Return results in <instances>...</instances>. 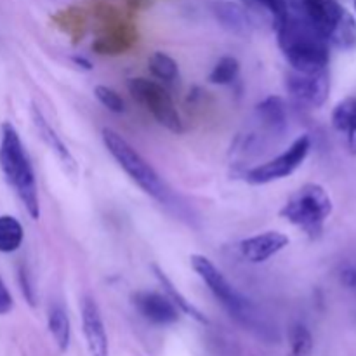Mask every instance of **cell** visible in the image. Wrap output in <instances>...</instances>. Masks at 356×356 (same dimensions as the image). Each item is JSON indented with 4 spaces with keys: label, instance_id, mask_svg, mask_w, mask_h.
I'll list each match as a JSON object with an SVG mask.
<instances>
[{
    "label": "cell",
    "instance_id": "1",
    "mask_svg": "<svg viewBox=\"0 0 356 356\" xmlns=\"http://www.w3.org/2000/svg\"><path fill=\"white\" fill-rule=\"evenodd\" d=\"M277 35L291 70L315 73L329 68V42L315 30L306 14L292 7L284 23L277 26Z\"/></svg>",
    "mask_w": 356,
    "mask_h": 356
},
{
    "label": "cell",
    "instance_id": "2",
    "mask_svg": "<svg viewBox=\"0 0 356 356\" xmlns=\"http://www.w3.org/2000/svg\"><path fill=\"white\" fill-rule=\"evenodd\" d=\"M0 167L7 183L14 188L19 200L23 202L31 219L40 218V204H38L37 181L30 159L21 143L19 134L10 124L2 125L0 138Z\"/></svg>",
    "mask_w": 356,
    "mask_h": 356
},
{
    "label": "cell",
    "instance_id": "3",
    "mask_svg": "<svg viewBox=\"0 0 356 356\" xmlns=\"http://www.w3.org/2000/svg\"><path fill=\"white\" fill-rule=\"evenodd\" d=\"M191 268L195 270V273L205 282L211 292L214 294V298L225 306L226 312L233 316L235 320H238L242 325L249 327V329L257 330V332H266V325L259 320L256 309L250 305V301H247L228 280H226L225 275L214 266L211 259H207L205 256L200 254H195L190 257Z\"/></svg>",
    "mask_w": 356,
    "mask_h": 356
},
{
    "label": "cell",
    "instance_id": "4",
    "mask_svg": "<svg viewBox=\"0 0 356 356\" xmlns=\"http://www.w3.org/2000/svg\"><path fill=\"white\" fill-rule=\"evenodd\" d=\"M302 9L329 44L344 51L356 47V19L339 0H302Z\"/></svg>",
    "mask_w": 356,
    "mask_h": 356
},
{
    "label": "cell",
    "instance_id": "5",
    "mask_svg": "<svg viewBox=\"0 0 356 356\" xmlns=\"http://www.w3.org/2000/svg\"><path fill=\"white\" fill-rule=\"evenodd\" d=\"M332 214V200L323 186L308 183L291 195L282 207L280 216L308 235H318Z\"/></svg>",
    "mask_w": 356,
    "mask_h": 356
},
{
    "label": "cell",
    "instance_id": "6",
    "mask_svg": "<svg viewBox=\"0 0 356 356\" xmlns=\"http://www.w3.org/2000/svg\"><path fill=\"white\" fill-rule=\"evenodd\" d=\"M103 143L110 155L117 160L118 165L146 195L155 200H165V186L160 181L159 174L120 134L111 129H103Z\"/></svg>",
    "mask_w": 356,
    "mask_h": 356
},
{
    "label": "cell",
    "instance_id": "7",
    "mask_svg": "<svg viewBox=\"0 0 356 356\" xmlns=\"http://www.w3.org/2000/svg\"><path fill=\"white\" fill-rule=\"evenodd\" d=\"M127 89L131 96L141 106H145V110L152 113L153 118L162 127H165L170 132H176V134L183 132V122L177 113V108L174 106L169 92L160 83L138 76V79L129 80Z\"/></svg>",
    "mask_w": 356,
    "mask_h": 356
},
{
    "label": "cell",
    "instance_id": "8",
    "mask_svg": "<svg viewBox=\"0 0 356 356\" xmlns=\"http://www.w3.org/2000/svg\"><path fill=\"white\" fill-rule=\"evenodd\" d=\"M312 149V139L309 136H299L291 148L285 149L277 159H271L254 169L247 170L245 181L249 184H270L273 181H280L294 174L302 165Z\"/></svg>",
    "mask_w": 356,
    "mask_h": 356
},
{
    "label": "cell",
    "instance_id": "9",
    "mask_svg": "<svg viewBox=\"0 0 356 356\" xmlns=\"http://www.w3.org/2000/svg\"><path fill=\"white\" fill-rule=\"evenodd\" d=\"M289 94L298 103L309 108H320L327 103L330 94L329 68L315 73H302L291 70L285 79Z\"/></svg>",
    "mask_w": 356,
    "mask_h": 356
},
{
    "label": "cell",
    "instance_id": "10",
    "mask_svg": "<svg viewBox=\"0 0 356 356\" xmlns=\"http://www.w3.org/2000/svg\"><path fill=\"white\" fill-rule=\"evenodd\" d=\"M132 305L155 325H172L179 318V309L167 296L152 291H138L132 294Z\"/></svg>",
    "mask_w": 356,
    "mask_h": 356
},
{
    "label": "cell",
    "instance_id": "11",
    "mask_svg": "<svg viewBox=\"0 0 356 356\" xmlns=\"http://www.w3.org/2000/svg\"><path fill=\"white\" fill-rule=\"evenodd\" d=\"M289 236L280 232H264L259 235H254L250 238H245L240 242L238 249L240 254L245 261L252 264L266 263L273 256L285 249L289 245Z\"/></svg>",
    "mask_w": 356,
    "mask_h": 356
},
{
    "label": "cell",
    "instance_id": "12",
    "mask_svg": "<svg viewBox=\"0 0 356 356\" xmlns=\"http://www.w3.org/2000/svg\"><path fill=\"white\" fill-rule=\"evenodd\" d=\"M82 327L86 336L87 350L90 356H108V337L104 330L103 316L96 301L86 298L82 301Z\"/></svg>",
    "mask_w": 356,
    "mask_h": 356
},
{
    "label": "cell",
    "instance_id": "13",
    "mask_svg": "<svg viewBox=\"0 0 356 356\" xmlns=\"http://www.w3.org/2000/svg\"><path fill=\"white\" fill-rule=\"evenodd\" d=\"M31 120H33V125H35V129H37L38 136L42 138V141H44L45 145L49 146V149H51V152L58 156V160L61 162V165L65 167L66 172H70L72 176H75L76 163H75V159H73V155L70 153L68 146L63 143V139L59 138L58 132H56L54 129L49 125V122L45 120L44 115H42V111L38 110L35 104H33V108H31Z\"/></svg>",
    "mask_w": 356,
    "mask_h": 356
},
{
    "label": "cell",
    "instance_id": "14",
    "mask_svg": "<svg viewBox=\"0 0 356 356\" xmlns=\"http://www.w3.org/2000/svg\"><path fill=\"white\" fill-rule=\"evenodd\" d=\"M257 120L270 132H282L287 125V108L282 97L270 96L256 106Z\"/></svg>",
    "mask_w": 356,
    "mask_h": 356
},
{
    "label": "cell",
    "instance_id": "15",
    "mask_svg": "<svg viewBox=\"0 0 356 356\" xmlns=\"http://www.w3.org/2000/svg\"><path fill=\"white\" fill-rule=\"evenodd\" d=\"M332 125L344 134L348 146L356 152V97H346L334 108Z\"/></svg>",
    "mask_w": 356,
    "mask_h": 356
},
{
    "label": "cell",
    "instance_id": "16",
    "mask_svg": "<svg viewBox=\"0 0 356 356\" xmlns=\"http://www.w3.org/2000/svg\"><path fill=\"white\" fill-rule=\"evenodd\" d=\"M47 327L51 332L52 339L58 344L61 351H66L70 346V336H72V329H70V318L66 315L65 308L59 305H52L47 313Z\"/></svg>",
    "mask_w": 356,
    "mask_h": 356
},
{
    "label": "cell",
    "instance_id": "17",
    "mask_svg": "<svg viewBox=\"0 0 356 356\" xmlns=\"http://www.w3.org/2000/svg\"><path fill=\"white\" fill-rule=\"evenodd\" d=\"M153 271H155L156 278H159V282H160V284H162L165 296L170 299V301L174 302V305H176L177 309H181V312H183V313H186L188 316L195 318V320H197V322H200V323H207L209 322V320L205 318V316L202 315V313L198 312V309L195 308V306L191 305V302L188 301V299L184 298V296L181 294V292L177 291L176 287H174V284L169 280V277H167V275L163 273V271L160 270L159 266H153Z\"/></svg>",
    "mask_w": 356,
    "mask_h": 356
},
{
    "label": "cell",
    "instance_id": "18",
    "mask_svg": "<svg viewBox=\"0 0 356 356\" xmlns=\"http://www.w3.org/2000/svg\"><path fill=\"white\" fill-rule=\"evenodd\" d=\"M23 226L13 216H0V252H16L23 243Z\"/></svg>",
    "mask_w": 356,
    "mask_h": 356
},
{
    "label": "cell",
    "instance_id": "19",
    "mask_svg": "<svg viewBox=\"0 0 356 356\" xmlns=\"http://www.w3.org/2000/svg\"><path fill=\"white\" fill-rule=\"evenodd\" d=\"M148 66L153 76L163 80V82H174L179 75L177 63L165 52H153L148 59Z\"/></svg>",
    "mask_w": 356,
    "mask_h": 356
},
{
    "label": "cell",
    "instance_id": "20",
    "mask_svg": "<svg viewBox=\"0 0 356 356\" xmlns=\"http://www.w3.org/2000/svg\"><path fill=\"white\" fill-rule=\"evenodd\" d=\"M216 14L218 19L221 21L222 26H226L232 31H243L247 30V16L238 6L229 2H221L216 6Z\"/></svg>",
    "mask_w": 356,
    "mask_h": 356
},
{
    "label": "cell",
    "instance_id": "21",
    "mask_svg": "<svg viewBox=\"0 0 356 356\" xmlns=\"http://www.w3.org/2000/svg\"><path fill=\"white\" fill-rule=\"evenodd\" d=\"M238 59L233 58V56H225V58H221L214 65L211 75H209V80H211V83H216V86H228V83H232L238 76Z\"/></svg>",
    "mask_w": 356,
    "mask_h": 356
},
{
    "label": "cell",
    "instance_id": "22",
    "mask_svg": "<svg viewBox=\"0 0 356 356\" xmlns=\"http://www.w3.org/2000/svg\"><path fill=\"white\" fill-rule=\"evenodd\" d=\"M291 353L289 356H309L313 350V337L305 323H294L289 332Z\"/></svg>",
    "mask_w": 356,
    "mask_h": 356
},
{
    "label": "cell",
    "instance_id": "23",
    "mask_svg": "<svg viewBox=\"0 0 356 356\" xmlns=\"http://www.w3.org/2000/svg\"><path fill=\"white\" fill-rule=\"evenodd\" d=\"M94 96L97 97V101H99L104 108H108V110L113 111V113H124L125 111V104L124 99L120 97V94H118L117 90L110 89V87L96 86Z\"/></svg>",
    "mask_w": 356,
    "mask_h": 356
},
{
    "label": "cell",
    "instance_id": "24",
    "mask_svg": "<svg viewBox=\"0 0 356 356\" xmlns=\"http://www.w3.org/2000/svg\"><path fill=\"white\" fill-rule=\"evenodd\" d=\"M257 2L261 3V7H264V9L268 10V14H270L271 19H273L275 28L280 23H284V19L289 16V13H291L292 9L289 0H257Z\"/></svg>",
    "mask_w": 356,
    "mask_h": 356
},
{
    "label": "cell",
    "instance_id": "25",
    "mask_svg": "<svg viewBox=\"0 0 356 356\" xmlns=\"http://www.w3.org/2000/svg\"><path fill=\"white\" fill-rule=\"evenodd\" d=\"M14 302H13V296H10V292L7 291L6 284L2 282V278H0V315H7V313L13 309Z\"/></svg>",
    "mask_w": 356,
    "mask_h": 356
},
{
    "label": "cell",
    "instance_id": "26",
    "mask_svg": "<svg viewBox=\"0 0 356 356\" xmlns=\"http://www.w3.org/2000/svg\"><path fill=\"white\" fill-rule=\"evenodd\" d=\"M19 278H21V287H23V294H24V298H26V299H28V302H30V305L33 306V305H35L33 289H31L30 282H28V275H26V271L23 270V268H21V271H19Z\"/></svg>",
    "mask_w": 356,
    "mask_h": 356
},
{
    "label": "cell",
    "instance_id": "27",
    "mask_svg": "<svg viewBox=\"0 0 356 356\" xmlns=\"http://www.w3.org/2000/svg\"><path fill=\"white\" fill-rule=\"evenodd\" d=\"M73 59H75V63H79V65H86V68L90 70V63L86 61L83 58H73Z\"/></svg>",
    "mask_w": 356,
    "mask_h": 356
},
{
    "label": "cell",
    "instance_id": "28",
    "mask_svg": "<svg viewBox=\"0 0 356 356\" xmlns=\"http://www.w3.org/2000/svg\"><path fill=\"white\" fill-rule=\"evenodd\" d=\"M355 10H356V0H355Z\"/></svg>",
    "mask_w": 356,
    "mask_h": 356
}]
</instances>
